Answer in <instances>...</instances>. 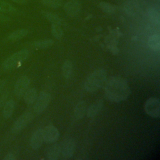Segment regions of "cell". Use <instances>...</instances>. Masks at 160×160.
<instances>
[{
    "label": "cell",
    "instance_id": "obj_6",
    "mask_svg": "<svg viewBox=\"0 0 160 160\" xmlns=\"http://www.w3.org/2000/svg\"><path fill=\"white\" fill-rule=\"evenodd\" d=\"M51 100V96L45 91H41L36 100L34 106V111L36 114L43 112L48 106Z\"/></svg>",
    "mask_w": 160,
    "mask_h": 160
},
{
    "label": "cell",
    "instance_id": "obj_28",
    "mask_svg": "<svg viewBox=\"0 0 160 160\" xmlns=\"http://www.w3.org/2000/svg\"><path fill=\"white\" fill-rule=\"evenodd\" d=\"M9 20V18L3 14L2 12H0V22H4L6 21H8Z\"/></svg>",
    "mask_w": 160,
    "mask_h": 160
},
{
    "label": "cell",
    "instance_id": "obj_29",
    "mask_svg": "<svg viewBox=\"0 0 160 160\" xmlns=\"http://www.w3.org/2000/svg\"><path fill=\"white\" fill-rule=\"evenodd\" d=\"M11 1L20 4H25L29 2V0H11Z\"/></svg>",
    "mask_w": 160,
    "mask_h": 160
},
{
    "label": "cell",
    "instance_id": "obj_26",
    "mask_svg": "<svg viewBox=\"0 0 160 160\" xmlns=\"http://www.w3.org/2000/svg\"><path fill=\"white\" fill-rule=\"evenodd\" d=\"M7 93H3L1 98H0V106H3L4 104L6 103V99H7Z\"/></svg>",
    "mask_w": 160,
    "mask_h": 160
},
{
    "label": "cell",
    "instance_id": "obj_27",
    "mask_svg": "<svg viewBox=\"0 0 160 160\" xmlns=\"http://www.w3.org/2000/svg\"><path fill=\"white\" fill-rule=\"evenodd\" d=\"M4 159V160H14V159H16V157L12 153L9 152L6 155Z\"/></svg>",
    "mask_w": 160,
    "mask_h": 160
},
{
    "label": "cell",
    "instance_id": "obj_11",
    "mask_svg": "<svg viewBox=\"0 0 160 160\" xmlns=\"http://www.w3.org/2000/svg\"><path fill=\"white\" fill-rule=\"evenodd\" d=\"M43 141L42 129H38L32 134L30 139V144L32 149H37L41 146Z\"/></svg>",
    "mask_w": 160,
    "mask_h": 160
},
{
    "label": "cell",
    "instance_id": "obj_18",
    "mask_svg": "<svg viewBox=\"0 0 160 160\" xmlns=\"http://www.w3.org/2000/svg\"><path fill=\"white\" fill-rule=\"evenodd\" d=\"M149 47L153 51H159L160 49V37L158 34H154L148 39Z\"/></svg>",
    "mask_w": 160,
    "mask_h": 160
},
{
    "label": "cell",
    "instance_id": "obj_17",
    "mask_svg": "<svg viewBox=\"0 0 160 160\" xmlns=\"http://www.w3.org/2000/svg\"><path fill=\"white\" fill-rule=\"evenodd\" d=\"M28 34V30L26 29H20L13 31L8 36V39L11 41H17L25 37Z\"/></svg>",
    "mask_w": 160,
    "mask_h": 160
},
{
    "label": "cell",
    "instance_id": "obj_20",
    "mask_svg": "<svg viewBox=\"0 0 160 160\" xmlns=\"http://www.w3.org/2000/svg\"><path fill=\"white\" fill-rule=\"evenodd\" d=\"M99 6L103 12L109 14H113L116 11V7L114 4L107 2H100Z\"/></svg>",
    "mask_w": 160,
    "mask_h": 160
},
{
    "label": "cell",
    "instance_id": "obj_4",
    "mask_svg": "<svg viewBox=\"0 0 160 160\" xmlns=\"http://www.w3.org/2000/svg\"><path fill=\"white\" fill-rule=\"evenodd\" d=\"M144 111L152 118H158L160 114V102L158 98H150L144 103Z\"/></svg>",
    "mask_w": 160,
    "mask_h": 160
},
{
    "label": "cell",
    "instance_id": "obj_23",
    "mask_svg": "<svg viewBox=\"0 0 160 160\" xmlns=\"http://www.w3.org/2000/svg\"><path fill=\"white\" fill-rule=\"evenodd\" d=\"M54 44V41L52 39H47L42 41H38L34 42L33 46L38 49H45L51 46Z\"/></svg>",
    "mask_w": 160,
    "mask_h": 160
},
{
    "label": "cell",
    "instance_id": "obj_12",
    "mask_svg": "<svg viewBox=\"0 0 160 160\" xmlns=\"http://www.w3.org/2000/svg\"><path fill=\"white\" fill-rule=\"evenodd\" d=\"M61 154V148L59 144H54L49 146L46 151V159L49 160H56Z\"/></svg>",
    "mask_w": 160,
    "mask_h": 160
},
{
    "label": "cell",
    "instance_id": "obj_19",
    "mask_svg": "<svg viewBox=\"0 0 160 160\" xmlns=\"http://www.w3.org/2000/svg\"><path fill=\"white\" fill-rule=\"evenodd\" d=\"M0 12L7 13V14H13L16 12V9L9 2L0 0Z\"/></svg>",
    "mask_w": 160,
    "mask_h": 160
},
{
    "label": "cell",
    "instance_id": "obj_3",
    "mask_svg": "<svg viewBox=\"0 0 160 160\" xmlns=\"http://www.w3.org/2000/svg\"><path fill=\"white\" fill-rule=\"evenodd\" d=\"M29 56V51L27 49H22L18 51L8 58H7L2 64L4 71H9L16 68L27 59Z\"/></svg>",
    "mask_w": 160,
    "mask_h": 160
},
{
    "label": "cell",
    "instance_id": "obj_10",
    "mask_svg": "<svg viewBox=\"0 0 160 160\" xmlns=\"http://www.w3.org/2000/svg\"><path fill=\"white\" fill-rule=\"evenodd\" d=\"M81 4L77 0L69 1L64 6V11L71 17L78 16L81 12Z\"/></svg>",
    "mask_w": 160,
    "mask_h": 160
},
{
    "label": "cell",
    "instance_id": "obj_24",
    "mask_svg": "<svg viewBox=\"0 0 160 160\" xmlns=\"http://www.w3.org/2000/svg\"><path fill=\"white\" fill-rule=\"evenodd\" d=\"M43 5L51 8H58L62 4V0H39Z\"/></svg>",
    "mask_w": 160,
    "mask_h": 160
},
{
    "label": "cell",
    "instance_id": "obj_9",
    "mask_svg": "<svg viewBox=\"0 0 160 160\" xmlns=\"http://www.w3.org/2000/svg\"><path fill=\"white\" fill-rule=\"evenodd\" d=\"M30 84V79L26 76L20 77L14 85V94L18 97L23 96Z\"/></svg>",
    "mask_w": 160,
    "mask_h": 160
},
{
    "label": "cell",
    "instance_id": "obj_8",
    "mask_svg": "<svg viewBox=\"0 0 160 160\" xmlns=\"http://www.w3.org/2000/svg\"><path fill=\"white\" fill-rule=\"evenodd\" d=\"M42 136L45 142L51 143L58 139L59 137V132L55 126L48 125L42 129Z\"/></svg>",
    "mask_w": 160,
    "mask_h": 160
},
{
    "label": "cell",
    "instance_id": "obj_13",
    "mask_svg": "<svg viewBox=\"0 0 160 160\" xmlns=\"http://www.w3.org/2000/svg\"><path fill=\"white\" fill-rule=\"evenodd\" d=\"M103 106L102 100H97L93 102L89 108H87L86 115L89 118H92L96 116L98 112L101 110Z\"/></svg>",
    "mask_w": 160,
    "mask_h": 160
},
{
    "label": "cell",
    "instance_id": "obj_14",
    "mask_svg": "<svg viewBox=\"0 0 160 160\" xmlns=\"http://www.w3.org/2000/svg\"><path fill=\"white\" fill-rule=\"evenodd\" d=\"M87 104L86 102L84 101H79L75 106L74 111V118L79 120L82 119L85 114H86L87 111Z\"/></svg>",
    "mask_w": 160,
    "mask_h": 160
},
{
    "label": "cell",
    "instance_id": "obj_30",
    "mask_svg": "<svg viewBox=\"0 0 160 160\" xmlns=\"http://www.w3.org/2000/svg\"><path fill=\"white\" fill-rule=\"evenodd\" d=\"M5 88V81H0V92H2L4 91Z\"/></svg>",
    "mask_w": 160,
    "mask_h": 160
},
{
    "label": "cell",
    "instance_id": "obj_7",
    "mask_svg": "<svg viewBox=\"0 0 160 160\" xmlns=\"http://www.w3.org/2000/svg\"><path fill=\"white\" fill-rule=\"evenodd\" d=\"M76 144L74 139L71 138H68L64 139L61 145V154L65 159H69L71 158L73 155L75 150Z\"/></svg>",
    "mask_w": 160,
    "mask_h": 160
},
{
    "label": "cell",
    "instance_id": "obj_22",
    "mask_svg": "<svg viewBox=\"0 0 160 160\" xmlns=\"http://www.w3.org/2000/svg\"><path fill=\"white\" fill-rule=\"evenodd\" d=\"M72 72V64L69 61L64 62L62 67V74L65 78H69Z\"/></svg>",
    "mask_w": 160,
    "mask_h": 160
},
{
    "label": "cell",
    "instance_id": "obj_31",
    "mask_svg": "<svg viewBox=\"0 0 160 160\" xmlns=\"http://www.w3.org/2000/svg\"><path fill=\"white\" fill-rule=\"evenodd\" d=\"M154 1H159L160 0H154Z\"/></svg>",
    "mask_w": 160,
    "mask_h": 160
},
{
    "label": "cell",
    "instance_id": "obj_5",
    "mask_svg": "<svg viewBox=\"0 0 160 160\" xmlns=\"http://www.w3.org/2000/svg\"><path fill=\"white\" fill-rule=\"evenodd\" d=\"M34 115L30 112H27L20 116L14 122L12 131L14 132H19L24 129L32 120Z\"/></svg>",
    "mask_w": 160,
    "mask_h": 160
},
{
    "label": "cell",
    "instance_id": "obj_15",
    "mask_svg": "<svg viewBox=\"0 0 160 160\" xmlns=\"http://www.w3.org/2000/svg\"><path fill=\"white\" fill-rule=\"evenodd\" d=\"M15 102L12 99H10L6 102V103L3 106L2 109V116L5 119L9 118L14 110L15 108Z\"/></svg>",
    "mask_w": 160,
    "mask_h": 160
},
{
    "label": "cell",
    "instance_id": "obj_2",
    "mask_svg": "<svg viewBox=\"0 0 160 160\" xmlns=\"http://www.w3.org/2000/svg\"><path fill=\"white\" fill-rule=\"evenodd\" d=\"M107 72L104 69H98L91 73L86 79L84 88L88 92H92L104 84L106 80Z\"/></svg>",
    "mask_w": 160,
    "mask_h": 160
},
{
    "label": "cell",
    "instance_id": "obj_1",
    "mask_svg": "<svg viewBox=\"0 0 160 160\" xmlns=\"http://www.w3.org/2000/svg\"><path fill=\"white\" fill-rule=\"evenodd\" d=\"M104 89L106 98L116 102L126 100L131 93L127 81L118 76L111 77L107 81Z\"/></svg>",
    "mask_w": 160,
    "mask_h": 160
},
{
    "label": "cell",
    "instance_id": "obj_21",
    "mask_svg": "<svg viewBox=\"0 0 160 160\" xmlns=\"http://www.w3.org/2000/svg\"><path fill=\"white\" fill-rule=\"evenodd\" d=\"M42 14L52 24H56L61 25V20L60 18L56 14L52 12H49V11H43Z\"/></svg>",
    "mask_w": 160,
    "mask_h": 160
},
{
    "label": "cell",
    "instance_id": "obj_25",
    "mask_svg": "<svg viewBox=\"0 0 160 160\" xmlns=\"http://www.w3.org/2000/svg\"><path fill=\"white\" fill-rule=\"evenodd\" d=\"M51 32L52 35L56 39H61L63 35V31L60 26V24H52L51 25Z\"/></svg>",
    "mask_w": 160,
    "mask_h": 160
},
{
    "label": "cell",
    "instance_id": "obj_16",
    "mask_svg": "<svg viewBox=\"0 0 160 160\" xmlns=\"http://www.w3.org/2000/svg\"><path fill=\"white\" fill-rule=\"evenodd\" d=\"M23 96L24 102L28 105L32 104L35 102V101L37 99V91L35 88H30L26 91Z\"/></svg>",
    "mask_w": 160,
    "mask_h": 160
}]
</instances>
